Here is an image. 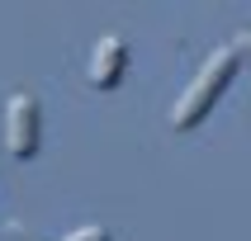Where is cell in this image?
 Returning <instances> with one entry per match:
<instances>
[{"mask_svg":"<svg viewBox=\"0 0 251 241\" xmlns=\"http://www.w3.org/2000/svg\"><path fill=\"white\" fill-rule=\"evenodd\" d=\"M237 62L242 57L232 52V47H218V52L204 62V71L195 76V85L180 95V104L171 109V128L176 132H190V128H199L204 118H209V109L218 104V95L227 90V81L237 76Z\"/></svg>","mask_w":251,"mask_h":241,"instance_id":"1","label":"cell"},{"mask_svg":"<svg viewBox=\"0 0 251 241\" xmlns=\"http://www.w3.org/2000/svg\"><path fill=\"white\" fill-rule=\"evenodd\" d=\"M38 137H43L38 99L33 95H14L10 109H5V142H10V156L14 161H28V156L38 152Z\"/></svg>","mask_w":251,"mask_h":241,"instance_id":"2","label":"cell"},{"mask_svg":"<svg viewBox=\"0 0 251 241\" xmlns=\"http://www.w3.org/2000/svg\"><path fill=\"white\" fill-rule=\"evenodd\" d=\"M128 71V43L119 33H104L95 43V57H90V85L95 90H114Z\"/></svg>","mask_w":251,"mask_h":241,"instance_id":"3","label":"cell"},{"mask_svg":"<svg viewBox=\"0 0 251 241\" xmlns=\"http://www.w3.org/2000/svg\"><path fill=\"white\" fill-rule=\"evenodd\" d=\"M62 241H109V232H104V227H76V232L62 237Z\"/></svg>","mask_w":251,"mask_h":241,"instance_id":"4","label":"cell"},{"mask_svg":"<svg viewBox=\"0 0 251 241\" xmlns=\"http://www.w3.org/2000/svg\"><path fill=\"white\" fill-rule=\"evenodd\" d=\"M232 52H237V57H251V33H237V43H232Z\"/></svg>","mask_w":251,"mask_h":241,"instance_id":"5","label":"cell"},{"mask_svg":"<svg viewBox=\"0 0 251 241\" xmlns=\"http://www.w3.org/2000/svg\"><path fill=\"white\" fill-rule=\"evenodd\" d=\"M10 237H14V241H43V237H28V232H24V227H19V222L10 227Z\"/></svg>","mask_w":251,"mask_h":241,"instance_id":"6","label":"cell"}]
</instances>
